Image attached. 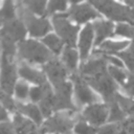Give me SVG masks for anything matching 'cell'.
I'll return each mask as SVG.
<instances>
[{"instance_id": "cell-1", "label": "cell", "mask_w": 134, "mask_h": 134, "mask_svg": "<svg viewBox=\"0 0 134 134\" xmlns=\"http://www.w3.org/2000/svg\"><path fill=\"white\" fill-rule=\"evenodd\" d=\"M18 48L20 58L30 63L41 64L51 60V53L49 50L38 41H22L19 43Z\"/></svg>"}, {"instance_id": "cell-2", "label": "cell", "mask_w": 134, "mask_h": 134, "mask_svg": "<svg viewBox=\"0 0 134 134\" xmlns=\"http://www.w3.org/2000/svg\"><path fill=\"white\" fill-rule=\"evenodd\" d=\"M100 13L115 21H128L134 23V8L124 6L113 1H91Z\"/></svg>"}, {"instance_id": "cell-3", "label": "cell", "mask_w": 134, "mask_h": 134, "mask_svg": "<svg viewBox=\"0 0 134 134\" xmlns=\"http://www.w3.org/2000/svg\"><path fill=\"white\" fill-rule=\"evenodd\" d=\"M74 122V117L72 112L68 113H57L55 115L48 118L42 128L40 129V134L45 133H69Z\"/></svg>"}, {"instance_id": "cell-4", "label": "cell", "mask_w": 134, "mask_h": 134, "mask_svg": "<svg viewBox=\"0 0 134 134\" xmlns=\"http://www.w3.org/2000/svg\"><path fill=\"white\" fill-rule=\"evenodd\" d=\"M83 79L87 84L98 91L108 103L114 98L116 94V85L108 72L96 76H83Z\"/></svg>"}, {"instance_id": "cell-5", "label": "cell", "mask_w": 134, "mask_h": 134, "mask_svg": "<svg viewBox=\"0 0 134 134\" xmlns=\"http://www.w3.org/2000/svg\"><path fill=\"white\" fill-rule=\"evenodd\" d=\"M52 23L57 32L67 44V47H73L76 40V34L80 29L79 26H73L66 19L65 14L55 15L52 18Z\"/></svg>"}, {"instance_id": "cell-6", "label": "cell", "mask_w": 134, "mask_h": 134, "mask_svg": "<svg viewBox=\"0 0 134 134\" xmlns=\"http://www.w3.org/2000/svg\"><path fill=\"white\" fill-rule=\"evenodd\" d=\"M20 15L30 35L34 37H42L51 29L49 22L45 18H36L24 5L20 7Z\"/></svg>"}, {"instance_id": "cell-7", "label": "cell", "mask_w": 134, "mask_h": 134, "mask_svg": "<svg viewBox=\"0 0 134 134\" xmlns=\"http://www.w3.org/2000/svg\"><path fill=\"white\" fill-rule=\"evenodd\" d=\"M55 94L53 98V111L68 109L75 111V107L71 102V84L68 82H63L54 86Z\"/></svg>"}, {"instance_id": "cell-8", "label": "cell", "mask_w": 134, "mask_h": 134, "mask_svg": "<svg viewBox=\"0 0 134 134\" xmlns=\"http://www.w3.org/2000/svg\"><path fill=\"white\" fill-rule=\"evenodd\" d=\"M16 82V69L12 63V59L2 55V71H1V87L6 94H10L14 90Z\"/></svg>"}, {"instance_id": "cell-9", "label": "cell", "mask_w": 134, "mask_h": 134, "mask_svg": "<svg viewBox=\"0 0 134 134\" xmlns=\"http://www.w3.org/2000/svg\"><path fill=\"white\" fill-rule=\"evenodd\" d=\"M108 107L106 105H90L83 112V119L89 121L91 125L99 126L106 121L108 117Z\"/></svg>"}, {"instance_id": "cell-10", "label": "cell", "mask_w": 134, "mask_h": 134, "mask_svg": "<svg viewBox=\"0 0 134 134\" xmlns=\"http://www.w3.org/2000/svg\"><path fill=\"white\" fill-rule=\"evenodd\" d=\"M65 16H70L71 19L76 21L77 23H84L90 19L97 18L98 14L94 10V8H92L89 3H72L70 10L68 12V14H65Z\"/></svg>"}, {"instance_id": "cell-11", "label": "cell", "mask_w": 134, "mask_h": 134, "mask_svg": "<svg viewBox=\"0 0 134 134\" xmlns=\"http://www.w3.org/2000/svg\"><path fill=\"white\" fill-rule=\"evenodd\" d=\"M71 80L74 83L75 86V95H76V99L79 102V104L84 105V104H90L95 102L97 98L94 95V93L91 92V90L88 88L85 80L75 73L71 74Z\"/></svg>"}, {"instance_id": "cell-12", "label": "cell", "mask_w": 134, "mask_h": 134, "mask_svg": "<svg viewBox=\"0 0 134 134\" xmlns=\"http://www.w3.org/2000/svg\"><path fill=\"white\" fill-rule=\"evenodd\" d=\"M80 72L83 76H96L107 73V60L99 54L98 58L92 59L86 63H83L80 68Z\"/></svg>"}, {"instance_id": "cell-13", "label": "cell", "mask_w": 134, "mask_h": 134, "mask_svg": "<svg viewBox=\"0 0 134 134\" xmlns=\"http://www.w3.org/2000/svg\"><path fill=\"white\" fill-rule=\"evenodd\" d=\"M44 71L49 76L53 87L65 82L67 75V69L57 59H51L44 65Z\"/></svg>"}, {"instance_id": "cell-14", "label": "cell", "mask_w": 134, "mask_h": 134, "mask_svg": "<svg viewBox=\"0 0 134 134\" xmlns=\"http://www.w3.org/2000/svg\"><path fill=\"white\" fill-rule=\"evenodd\" d=\"M1 32L6 35L14 41H21V42L26 35V30L23 23L20 20H15V19L4 23Z\"/></svg>"}, {"instance_id": "cell-15", "label": "cell", "mask_w": 134, "mask_h": 134, "mask_svg": "<svg viewBox=\"0 0 134 134\" xmlns=\"http://www.w3.org/2000/svg\"><path fill=\"white\" fill-rule=\"evenodd\" d=\"M93 29L96 32V39H95V45H99L106 38L113 37V23L111 21H98L94 22Z\"/></svg>"}, {"instance_id": "cell-16", "label": "cell", "mask_w": 134, "mask_h": 134, "mask_svg": "<svg viewBox=\"0 0 134 134\" xmlns=\"http://www.w3.org/2000/svg\"><path fill=\"white\" fill-rule=\"evenodd\" d=\"M92 38H93V25L92 24H87L85 28L83 29L81 37H80V52H81V58L85 60L88 55V52L91 47L92 43Z\"/></svg>"}, {"instance_id": "cell-17", "label": "cell", "mask_w": 134, "mask_h": 134, "mask_svg": "<svg viewBox=\"0 0 134 134\" xmlns=\"http://www.w3.org/2000/svg\"><path fill=\"white\" fill-rule=\"evenodd\" d=\"M18 72L25 80H27L29 82H32L35 84H39L40 86L44 85L46 83V77H45L43 72H40L38 70H35V69L30 68L26 64H22L19 68Z\"/></svg>"}, {"instance_id": "cell-18", "label": "cell", "mask_w": 134, "mask_h": 134, "mask_svg": "<svg viewBox=\"0 0 134 134\" xmlns=\"http://www.w3.org/2000/svg\"><path fill=\"white\" fill-rule=\"evenodd\" d=\"M14 128L16 134H37V128L35 124L21 114H16L14 118Z\"/></svg>"}, {"instance_id": "cell-19", "label": "cell", "mask_w": 134, "mask_h": 134, "mask_svg": "<svg viewBox=\"0 0 134 134\" xmlns=\"http://www.w3.org/2000/svg\"><path fill=\"white\" fill-rule=\"evenodd\" d=\"M17 110H18L20 113L29 116L36 124H41V121H42V113H41V111L38 109L37 106L30 105V104H29V105L17 104Z\"/></svg>"}, {"instance_id": "cell-20", "label": "cell", "mask_w": 134, "mask_h": 134, "mask_svg": "<svg viewBox=\"0 0 134 134\" xmlns=\"http://www.w3.org/2000/svg\"><path fill=\"white\" fill-rule=\"evenodd\" d=\"M129 44V42L127 41H119V42H114V41H107V42H104L102 45H100V48L95 51L97 53H117L118 50H121L124 49L127 45Z\"/></svg>"}, {"instance_id": "cell-21", "label": "cell", "mask_w": 134, "mask_h": 134, "mask_svg": "<svg viewBox=\"0 0 134 134\" xmlns=\"http://www.w3.org/2000/svg\"><path fill=\"white\" fill-rule=\"evenodd\" d=\"M63 62L66 68L70 71H74L77 63V53L72 47H66L63 52Z\"/></svg>"}, {"instance_id": "cell-22", "label": "cell", "mask_w": 134, "mask_h": 134, "mask_svg": "<svg viewBox=\"0 0 134 134\" xmlns=\"http://www.w3.org/2000/svg\"><path fill=\"white\" fill-rule=\"evenodd\" d=\"M42 42L45 45H47L55 54H59L61 52L62 48H63V42H62V40H60L55 35H51L50 34V35L44 37L43 40H42Z\"/></svg>"}, {"instance_id": "cell-23", "label": "cell", "mask_w": 134, "mask_h": 134, "mask_svg": "<svg viewBox=\"0 0 134 134\" xmlns=\"http://www.w3.org/2000/svg\"><path fill=\"white\" fill-rule=\"evenodd\" d=\"M114 99L116 100V103L118 104V106L121 108V110L125 113L134 115V100H132L131 98H127V97L120 95L119 93L115 94Z\"/></svg>"}, {"instance_id": "cell-24", "label": "cell", "mask_w": 134, "mask_h": 134, "mask_svg": "<svg viewBox=\"0 0 134 134\" xmlns=\"http://www.w3.org/2000/svg\"><path fill=\"white\" fill-rule=\"evenodd\" d=\"M1 37H2V50H3L2 55L8 59H13L16 52V46H15L14 40H12L9 37H7L2 32H1Z\"/></svg>"}, {"instance_id": "cell-25", "label": "cell", "mask_w": 134, "mask_h": 134, "mask_svg": "<svg viewBox=\"0 0 134 134\" xmlns=\"http://www.w3.org/2000/svg\"><path fill=\"white\" fill-rule=\"evenodd\" d=\"M110 108V114H109V120L110 121H121L125 118V112L121 110V108L118 106L116 100L113 98L109 103Z\"/></svg>"}, {"instance_id": "cell-26", "label": "cell", "mask_w": 134, "mask_h": 134, "mask_svg": "<svg viewBox=\"0 0 134 134\" xmlns=\"http://www.w3.org/2000/svg\"><path fill=\"white\" fill-rule=\"evenodd\" d=\"M115 54L118 55L120 59H122L126 65L128 66V68L130 69V71L134 73V42L128 50H125L122 52H117Z\"/></svg>"}, {"instance_id": "cell-27", "label": "cell", "mask_w": 134, "mask_h": 134, "mask_svg": "<svg viewBox=\"0 0 134 134\" xmlns=\"http://www.w3.org/2000/svg\"><path fill=\"white\" fill-rule=\"evenodd\" d=\"M23 5L31 13H36L38 15H44L45 14V1H37V0H27L23 2Z\"/></svg>"}, {"instance_id": "cell-28", "label": "cell", "mask_w": 134, "mask_h": 134, "mask_svg": "<svg viewBox=\"0 0 134 134\" xmlns=\"http://www.w3.org/2000/svg\"><path fill=\"white\" fill-rule=\"evenodd\" d=\"M15 17V6L12 1H5L3 3L2 9H1V20L2 22L6 23L8 21L14 20Z\"/></svg>"}, {"instance_id": "cell-29", "label": "cell", "mask_w": 134, "mask_h": 134, "mask_svg": "<svg viewBox=\"0 0 134 134\" xmlns=\"http://www.w3.org/2000/svg\"><path fill=\"white\" fill-rule=\"evenodd\" d=\"M97 131L98 129L87 125L83 120H80L74 127V132L76 134H97Z\"/></svg>"}, {"instance_id": "cell-30", "label": "cell", "mask_w": 134, "mask_h": 134, "mask_svg": "<svg viewBox=\"0 0 134 134\" xmlns=\"http://www.w3.org/2000/svg\"><path fill=\"white\" fill-rule=\"evenodd\" d=\"M108 73L111 75L112 79L117 81L119 84L125 85V80L127 79V74L124 70H121L120 68L115 67V66H110L108 69Z\"/></svg>"}, {"instance_id": "cell-31", "label": "cell", "mask_w": 134, "mask_h": 134, "mask_svg": "<svg viewBox=\"0 0 134 134\" xmlns=\"http://www.w3.org/2000/svg\"><path fill=\"white\" fill-rule=\"evenodd\" d=\"M115 34L128 38H134V27L128 24H119L116 27Z\"/></svg>"}, {"instance_id": "cell-32", "label": "cell", "mask_w": 134, "mask_h": 134, "mask_svg": "<svg viewBox=\"0 0 134 134\" xmlns=\"http://www.w3.org/2000/svg\"><path fill=\"white\" fill-rule=\"evenodd\" d=\"M67 8V2L65 1H58V0H52L48 3V13L52 14L54 12H64Z\"/></svg>"}, {"instance_id": "cell-33", "label": "cell", "mask_w": 134, "mask_h": 134, "mask_svg": "<svg viewBox=\"0 0 134 134\" xmlns=\"http://www.w3.org/2000/svg\"><path fill=\"white\" fill-rule=\"evenodd\" d=\"M120 134H134V115L120 124Z\"/></svg>"}, {"instance_id": "cell-34", "label": "cell", "mask_w": 134, "mask_h": 134, "mask_svg": "<svg viewBox=\"0 0 134 134\" xmlns=\"http://www.w3.org/2000/svg\"><path fill=\"white\" fill-rule=\"evenodd\" d=\"M97 134H120V124L103 126L98 129Z\"/></svg>"}, {"instance_id": "cell-35", "label": "cell", "mask_w": 134, "mask_h": 134, "mask_svg": "<svg viewBox=\"0 0 134 134\" xmlns=\"http://www.w3.org/2000/svg\"><path fill=\"white\" fill-rule=\"evenodd\" d=\"M15 91H16V95L17 97H19L20 99H24L27 97L28 95V86L23 83V82H19L16 87H15Z\"/></svg>"}, {"instance_id": "cell-36", "label": "cell", "mask_w": 134, "mask_h": 134, "mask_svg": "<svg viewBox=\"0 0 134 134\" xmlns=\"http://www.w3.org/2000/svg\"><path fill=\"white\" fill-rule=\"evenodd\" d=\"M29 95H30V98H31L32 102H39V100H42L43 95H44V90H43L42 85H41L40 87L31 88L30 91H29Z\"/></svg>"}, {"instance_id": "cell-37", "label": "cell", "mask_w": 134, "mask_h": 134, "mask_svg": "<svg viewBox=\"0 0 134 134\" xmlns=\"http://www.w3.org/2000/svg\"><path fill=\"white\" fill-rule=\"evenodd\" d=\"M1 102L3 104V106L9 110V111H14L15 109H17V105L15 104V102L12 99V97L8 95V94H4L2 93L1 94Z\"/></svg>"}, {"instance_id": "cell-38", "label": "cell", "mask_w": 134, "mask_h": 134, "mask_svg": "<svg viewBox=\"0 0 134 134\" xmlns=\"http://www.w3.org/2000/svg\"><path fill=\"white\" fill-rule=\"evenodd\" d=\"M124 88H125V90L128 94L134 96V73H132L128 77V81L125 83Z\"/></svg>"}, {"instance_id": "cell-39", "label": "cell", "mask_w": 134, "mask_h": 134, "mask_svg": "<svg viewBox=\"0 0 134 134\" xmlns=\"http://www.w3.org/2000/svg\"><path fill=\"white\" fill-rule=\"evenodd\" d=\"M1 134H16L14 126H12L8 121L1 124Z\"/></svg>"}, {"instance_id": "cell-40", "label": "cell", "mask_w": 134, "mask_h": 134, "mask_svg": "<svg viewBox=\"0 0 134 134\" xmlns=\"http://www.w3.org/2000/svg\"><path fill=\"white\" fill-rule=\"evenodd\" d=\"M95 53V52H94ZM98 54H103L104 57H105V59L107 60V61H109V62H111L115 67H118V68H120V67H122V63L120 62V60H118V59H115V58H113V57H110V55H107V54H104V53H98Z\"/></svg>"}, {"instance_id": "cell-41", "label": "cell", "mask_w": 134, "mask_h": 134, "mask_svg": "<svg viewBox=\"0 0 134 134\" xmlns=\"http://www.w3.org/2000/svg\"><path fill=\"white\" fill-rule=\"evenodd\" d=\"M0 118H1V120H5V119L7 118V114H6V112H5V109H4V108H2V109H1V116H0Z\"/></svg>"}]
</instances>
